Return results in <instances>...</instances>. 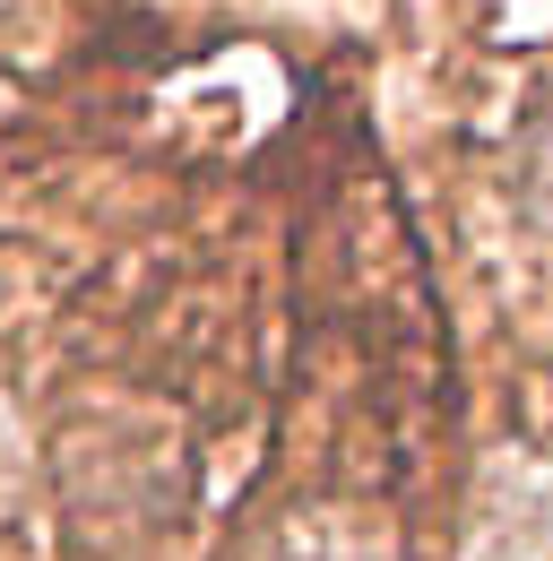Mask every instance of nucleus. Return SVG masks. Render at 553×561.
Returning <instances> with one entry per match:
<instances>
[]
</instances>
